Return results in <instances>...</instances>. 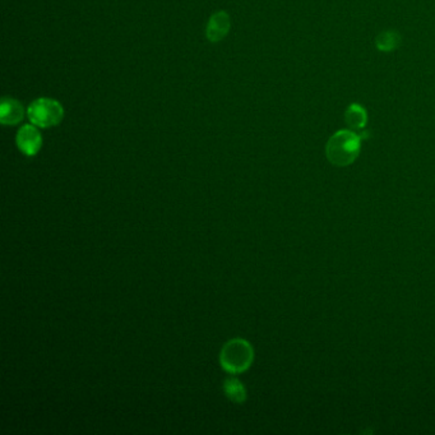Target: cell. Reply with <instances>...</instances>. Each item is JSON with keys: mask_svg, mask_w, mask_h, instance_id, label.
I'll list each match as a JSON object with an SVG mask.
<instances>
[{"mask_svg": "<svg viewBox=\"0 0 435 435\" xmlns=\"http://www.w3.org/2000/svg\"><path fill=\"white\" fill-rule=\"evenodd\" d=\"M254 361V349L245 338H231L220 351V366L231 375L247 372Z\"/></svg>", "mask_w": 435, "mask_h": 435, "instance_id": "6da1fadb", "label": "cell"}, {"mask_svg": "<svg viewBox=\"0 0 435 435\" xmlns=\"http://www.w3.org/2000/svg\"><path fill=\"white\" fill-rule=\"evenodd\" d=\"M361 148V138L349 129L334 133L327 143L328 161L336 166H349L358 158Z\"/></svg>", "mask_w": 435, "mask_h": 435, "instance_id": "7a4b0ae2", "label": "cell"}, {"mask_svg": "<svg viewBox=\"0 0 435 435\" xmlns=\"http://www.w3.org/2000/svg\"><path fill=\"white\" fill-rule=\"evenodd\" d=\"M27 117L31 124L42 129L59 124L64 117L62 104L50 97H40L27 109Z\"/></svg>", "mask_w": 435, "mask_h": 435, "instance_id": "3957f363", "label": "cell"}, {"mask_svg": "<svg viewBox=\"0 0 435 435\" xmlns=\"http://www.w3.org/2000/svg\"><path fill=\"white\" fill-rule=\"evenodd\" d=\"M17 147L24 155L32 157L36 156L42 147V136L39 126L33 124H26L21 126L17 133Z\"/></svg>", "mask_w": 435, "mask_h": 435, "instance_id": "277c9868", "label": "cell"}, {"mask_svg": "<svg viewBox=\"0 0 435 435\" xmlns=\"http://www.w3.org/2000/svg\"><path fill=\"white\" fill-rule=\"evenodd\" d=\"M231 19L225 10L215 12L208 19V24L206 27V36L211 42H220L225 39L227 33L230 32Z\"/></svg>", "mask_w": 435, "mask_h": 435, "instance_id": "5b68a950", "label": "cell"}, {"mask_svg": "<svg viewBox=\"0 0 435 435\" xmlns=\"http://www.w3.org/2000/svg\"><path fill=\"white\" fill-rule=\"evenodd\" d=\"M24 109L22 104L12 99L4 97L0 104V122L3 125H16L24 119Z\"/></svg>", "mask_w": 435, "mask_h": 435, "instance_id": "8992f818", "label": "cell"}, {"mask_svg": "<svg viewBox=\"0 0 435 435\" xmlns=\"http://www.w3.org/2000/svg\"><path fill=\"white\" fill-rule=\"evenodd\" d=\"M222 389H224L225 396L233 404H244L248 398L247 388L244 387V384L241 383L240 379H238L235 375H231V374L222 383Z\"/></svg>", "mask_w": 435, "mask_h": 435, "instance_id": "52a82bcc", "label": "cell"}, {"mask_svg": "<svg viewBox=\"0 0 435 435\" xmlns=\"http://www.w3.org/2000/svg\"><path fill=\"white\" fill-rule=\"evenodd\" d=\"M345 120L351 129H363L368 120L366 109L358 104H352L350 108L346 110Z\"/></svg>", "mask_w": 435, "mask_h": 435, "instance_id": "ba28073f", "label": "cell"}, {"mask_svg": "<svg viewBox=\"0 0 435 435\" xmlns=\"http://www.w3.org/2000/svg\"><path fill=\"white\" fill-rule=\"evenodd\" d=\"M400 41H401V38L396 31H386L378 35L375 44L381 51L389 53V51L396 50L400 45Z\"/></svg>", "mask_w": 435, "mask_h": 435, "instance_id": "9c48e42d", "label": "cell"}]
</instances>
